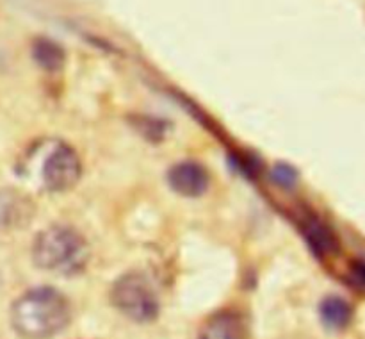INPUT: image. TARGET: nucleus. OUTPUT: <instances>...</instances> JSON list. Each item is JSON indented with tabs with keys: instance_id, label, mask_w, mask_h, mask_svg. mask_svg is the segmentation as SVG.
Wrapping results in <instances>:
<instances>
[{
	"instance_id": "7ed1b4c3",
	"label": "nucleus",
	"mask_w": 365,
	"mask_h": 339,
	"mask_svg": "<svg viewBox=\"0 0 365 339\" xmlns=\"http://www.w3.org/2000/svg\"><path fill=\"white\" fill-rule=\"evenodd\" d=\"M110 303L130 320L148 323L159 316V296L150 278L143 273H125L110 289Z\"/></svg>"
},
{
	"instance_id": "423d86ee",
	"label": "nucleus",
	"mask_w": 365,
	"mask_h": 339,
	"mask_svg": "<svg viewBox=\"0 0 365 339\" xmlns=\"http://www.w3.org/2000/svg\"><path fill=\"white\" fill-rule=\"evenodd\" d=\"M34 216V203L16 189L0 191V228H21Z\"/></svg>"
},
{
	"instance_id": "f03ea898",
	"label": "nucleus",
	"mask_w": 365,
	"mask_h": 339,
	"mask_svg": "<svg viewBox=\"0 0 365 339\" xmlns=\"http://www.w3.org/2000/svg\"><path fill=\"white\" fill-rule=\"evenodd\" d=\"M89 245L84 236L68 225H52L36 236L32 259L38 268L63 277L82 273L89 263Z\"/></svg>"
},
{
	"instance_id": "6e6552de",
	"label": "nucleus",
	"mask_w": 365,
	"mask_h": 339,
	"mask_svg": "<svg viewBox=\"0 0 365 339\" xmlns=\"http://www.w3.org/2000/svg\"><path fill=\"white\" fill-rule=\"evenodd\" d=\"M321 320L331 330H342L351 323L353 307L341 296H328L321 302Z\"/></svg>"
},
{
	"instance_id": "20e7f679",
	"label": "nucleus",
	"mask_w": 365,
	"mask_h": 339,
	"mask_svg": "<svg viewBox=\"0 0 365 339\" xmlns=\"http://www.w3.org/2000/svg\"><path fill=\"white\" fill-rule=\"evenodd\" d=\"M82 173L77 152L63 141H50L41 159L39 178L46 191H66L73 188Z\"/></svg>"
},
{
	"instance_id": "f8f14e48",
	"label": "nucleus",
	"mask_w": 365,
	"mask_h": 339,
	"mask_svg": "<svg viewBox=\"0 0 365 339\" xmlns=\"http://www.w3.org/2000/svg\"><path fill=\"white\" fill-rule=\"evenodd\" d=\"M351 278L356 288L365 289V260H355L351 266Z\"/></svg>"
},
{
	"instance_id": "f257e3e1",
	"label": "nucleus",
	"mask_w": 365,
	"mask_h": 339,
	"mask_svg": "<svg viewBox=\"0 0 365 339\" xmlns=\"http://www.w3.org/2000/svg\"><path fill=\"white\" fill-rule=\"evenodd\" d=\"M71 320L66 296L52 288H36L11 307L13 328L25 339H48L63 332Z\"/></svg>"
},
{
	"instance_id": "1a4fd4ad",
	"label": "nucleus",
	"mask_w": 365,
	"mask_h": 339,
	"mask_svg": "<svg viewBox=\"0 0 365 339\" xmlns=\"http://www.w3.org/2000/svg\"><path fill=\"white\" fill-rule=\"evenodd\" d=\"M32 57L46 71L61 70L64 61H66L63 46L46 38H39L32 43Z\"/></svg>"
},
{
	"instance_id": "9d476101",
	"label": "nucleus",
	"mask_w": 365,
	"mask_h": 339,
	"mask_svg": "<svg viewBox=\"0 0 365 339\" xmlns=\"http://www.w3.org/2000/svg\"><path fill=\"white\" fill-rule=\"evenodd\" d=\"M307 234H309V243L319 255H327L337 250V239L330 232L327 225L321 221L312 220L307 225Z\"/></svg>"
},
{
	"instance_id": "9b49d317",
	"label": "nucleus",
	"mask_w": 365,
	"mask_h": 339,
	"mask_svg": "<svg viewBox=\"0 0 365 339\" xmlns=\"http://www.w3.org/2000/svg\"><path fill=\"white\" fill-rule=\"evenodd\" d=\"M273 177L280 186H287V188H291V186L296 182V178H298V175H296V171L292 170V168L284 166V164H282V166L274 168Z\"/></svg>"
},
{
	"instance_id": "39448f33",
	"label": "nucleus",
	"mask_w": 365,
	"mask_h": 339,
	"mask_svg": "<svg viewBox=\"0 0 365 339\" xmlns=\"http://www.w3.org/2000/svg\"><path fill=\"white\" fill-rule=\"evenodd\" d=\"M168 182L171 188L184 196H200L209 188V173L205 168L192 161L178 163L168 171Z\"/></svg>"
},
{
	"instance_id": "0eeeda50",
	"label": "nucleus",
	"mask_w": 365,
	"mask_h": 339,
	"mask_svg": "<svg viewBox=\"0 0 365 339\" xmlns=\"http://www.w3.org/2000/svg\"><path fill=\"white\" fill-rule=\"evenodd\" d=\"M248 323L237 310H220L203 323L200 339H246Z\"/></svg>"
}]
</instances>
